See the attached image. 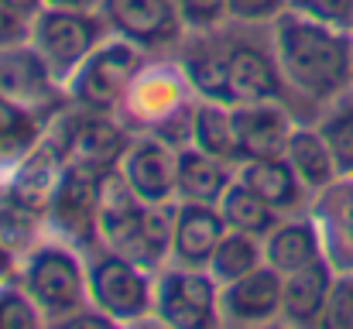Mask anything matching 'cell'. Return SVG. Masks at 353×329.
Wrapping results in <instances>:
<instances>
[{
	"label": "cell",
	"instance_id": "cell-2",
	"mask_svg": "<svg viewBox=\"0 0 353 329\" xmlns=\"http://www.w3.org/2000/svg\"><path fill=\"white\" fill-rule=\"evenodd\" d=\"M185 79L213 103L220 107H240V103H268L281 97V69L278 59L268 52L247 45V41H230V45H210L196 48L182 62Z\"/></svg>",
	"mask_w": 353,
	"mask_h": 329
},
{
	"label": "cell",
	"instance_id": "cell-33",
	"mask_svg": "<svg viewBox=\"0 0 353 329\" xmlns=\"http://www.w3.org/2000/svg\"><path fill=\"white\" fill-rule=\"evenodd\" d=\"M10 10H17L21 17H34L38 10H45V0H3Z\"/></svg>",
	"mask_w": 353,
	"mask_h": 329
},
{
	"label": "cell",
	"instance_id": "cell-4",
	"mask_svg": "<svg viewBox=\"0 0 353 329\" xmlns=\"http://www.w3.org/2000/svg\"><path fill=\"white\" fill-rule=\"evenodd\" d=\"M100 21L90 10L45 7L31 21V45L48 66L52 79H69L100 45Z\"/></svg>",
	"mask_w": 353,
	"mask_h": 329
},
{
	"label": "cell",
	"instance_id": "cell-6",
	"mask_svg": "<svg viewBox=\"0 0 353 329\" xmlns=\"http://www.w3.org/2000/svg\"><path fill=\"white\" fill-rule=\"evenodd\" d=\"M148 268L134 264L130 257L114 254L90 268V295L100 312H107L114 323H134L154 306L151 281L144 275Z\"/></svg>",
	"mask_w": 353,
	"mask_h": 329
},
{
	"label": "cell",
	"instance_id": "cell-25",
	"mask_svg": "<svg viewBox=\"0 0 353 329\" xmlns=\"http://www.w3.org/2000/svg\"><path fill=\"white\" fill-rule=\"evenodd\" d=\"M319 134L326 137L336 172L353 175V93H343L336 100V107L326 113V120L319 123Z\"/></svg>",
	"mask_w": 353,
	"mask_h": 329
},
{
	"label": "cell",
	"instance_id": "cell-13",
	"mask_svg": "<svg viewBox=\"0 0 353 329\" xmlns=\"http://www.w3.org/2000/svg\"><path fill=\"white\" fill-rule=\"evenodd\" d=\"M316 226L336 271H353V175H340L316 199Z\"/></svg>",
	"mask_w": 353,
	"mask_h": 329
},
{
	"label": "cell",
	"instance_id": "cell-26",
	"mask_svg": "<svg viewBox=\"0 0 353 329\" xmlns=\"http://www.w3.org/2000/svg\"><path fill=\"white\" fill-rule=\"evenodd\" d=\"M38 123L24 107H17L7 93H0V151H21L34 144Z\"/></svg>",
	"mask_w": 353,
	"mask_h": 329
},
{
	"label": "cell",
	"instance_id": "cell-22",
	"mask_svg": "<svg viewBox=\"0 0 353 329\" xmlns=\"http://www.w3.org/2000/svg\"><path fill=\"white\" fill-rule=\"evenodd\" d=\"M192 141L199 151L234 165V161H243L240 154V141H236V130H234V117L230 110H220V103H206L192 113V127H189Z\"/></svg>",
	"mask_w": 353,
	"mask_h": 329
},
{
	"label": "cell",
	"instance_id": "cell-23",
	"mask_svg": "<svg viewBox=\"0 0 353 329\" xmlns=\"http://www.w3.org/2000/svg\"><path fill=\"white\" fill-rule=\"evenodd\" d=\"M220 213H223L230 230H243V233H254V237H264L278 226V210L271 203H264L254 189H247L240 179L230 182V189L223 192Z\"/></svg>",
	"mask_w": 353,
	"mask_h": 329
},
{
	"label": "cell",
	"instance_id": "cell-28",
	"mask_svg": "<svg viewBox=\"0 0 353 329\" xmlns=\"http://www.w3.org/2000/svg\"><path fill=\"white\" fill-rule=\"evenodd\" d=\"M41 323L38 302H31L21 292H0V329H31Z\"/></svg>",
	"mask_w": 353,
	"mask_h": 329
},
{
	"label": "cell",
	"instance_id": "cell-24",
	"mask_svg": "<svg viewBox=\"0 0 353 329\" xmlns=\"http://www.w3.org/2000/svg\"><path fill=\"white\" fill-rule=\"evenodd\" d=\"M261 264H264V247L257 243V237L243 233V230H230V233H223V240L216 243V250L210 257V275L220 285H230L236 278L257 271Z\"/></svg>",
	"mask_w": 353,
	"mask_h": 329
},
{
	"label": "cell",
	"instance_id": "cell-11",
	"mask_svg": "<svg viewBox=\"0 0 353 329\" xmlns=\"http://www.w3.org/2000/svg\"><path fill=\"white\" fill-rule=\"evenodd\" d=\"M120 175L134 189L137 199L161 206L175 192V154L168 151L165 141H154V137L134 141L123 151V172Z\"/></svg>",
	"mask_w": 353,
	"mask_h": 329
},
{
	"label": "cell",
	"instance_id": "cell-12",
	"mask_svg": "<svg viewBox=\"0 0 353 329\" xmlns=\"http://www.w3.org/2000/svg\"><path fill=\"white\" fill-rule=\"evenodd\" d=\"M281 271L261 264L257 271L223 285L220 312L230 323H268L281 312Z\"/></svg>",
	"mask_w": 353,
	"mask_h": 329
},
{
	"label": "cell",
	"instance_id": "cell-20",
	"mask_svg": "<svg viewBox=\"0 0 353 329\" xmlns=\"http://www.w3.org/2000/svg\"><path fill=\"white\" fill-rule=\"evenodd\" d=\"M285 158L295 168V175L302 179V186L312 189V192H323L326 186H333L340 179L336 161H333V151H330V144H326V137L319 130L295 127L292 137H288Z\"/></svg>",
	"mask_w": 353,
	"mask_h": 329
},
{
	"label": "cell",
	"instance_id": "cell-32",
	"mask_svg": "<svg viewBox=\"0 0 353 329\" xmlns=\"http://www.w3.org/2000/svg\"><path fill=\"white\" fill-rule=\"evenodd\" d=\"M31 38V28H28V17H21L17 10H10L3 0H0V48H17L21 41Z\"/></svg>",
	"mask_w": 353,
	"mask_h": 329
},
{
	"label": "cell",
	"instance_id": "cell-9",
	"mask_svg": "<svg viewBox=\"0 0 353 329\" xmlns=\"http://www.w3.org/2000/svg\"><path fill=\"white\" fill-rule=\"evenodd\" d=\"M216 278L192 271H168L154 292V312L168 326H216L220 323V295Z\"/></svg>",
	"mask_w": 353,
	"mask_h": 329
},
{
	"label": "cell",
	"instance_id": "cell-16",
	"mask_svg": "<svg viewBox=\"0 0 353 329\" xmlns=\"http://www.w3.org/2000/svg\"><path fill=\"white\" fill-rule=\"evenodd\" d=\"M281 278H285L281 281V316L288 323H299V326H319L333 278H336L330 257L312 261V264H305L292 275H281Z\"/></svg>",
	"mask_w": 353,
	"mask_h": 329
},
{
	"label": "cell",
	"instance_id": "cell-19",
	"mask_svg": "<svg viewBox=\"0 0 353 329\" xmlns=\"http://www.w3.org/2000/svg\"><path fill=\"white\" fill-rule=\"evenodd\" d=\"M240 182L254 189L264 203L274 210H292L302 199V179L288 165V158H243L240 161Z\"/></svg>",
	"mask_w": 353,
	"mask_h": 329
},
{
	"label": "cell",
	"instance_id": "cell-5",
	"mask_svg": "<svg viewBox=\"0 0 353 329\" xmlns=\"http://www.w3.org/2000/svg\"><path fill=\"white\" fill-rule=\"evenodd\" d=\"M141 69H144L141 45L127 38L100 45L72 72V100L90 110H117Z\"/></svg>",
	"mask_w": 353,
	"mask_h": 329
},
{
	"label": "cell",
	"instance_id": "cell-31",
	"mask_svg": "<svg viewBox=\"0 0 353 329\" xmlns=\"http://www.w3.org/2000/svg\"><path fill=\"white\" fill-rule=\"evenodd\" d=\"M227 10L234 21L257 24V21H274L288 10V0H227Z\"/></svg>",
	"mask_w": 353,
	"mask_h": 329
},
{
	"label": "cell",
	"instance_id": "cell-34",
	"mask_svg": "<svg viewBox=\"0 0 353 329\" xmlns=\"http://www.w3.org/2000/svg\"><path fill=\"white\" fill-rule=\"evenodd\" d=\"M103 0H45V7H65V10H93Z\"/></svg>",
	"mask_w": 353,
	"mask_h": 329
},
{
	"label": "cell",
	"instance_id": "cell-21",
	"mask_svg": "<svg viewBox=\"0 0 353 329\" xmlns=\"http://www.w3.org/2000/svg\"><path fill=\"white\" fill-rule=\"evenodd\" d=\"M123 103L141 110V117L148 123H165L175 110L182 107V90H179V76L168 72V69H158V72H148L130 83Z\"/></svg>",
	"mask_w": 353,
	"mask_h": 329
},
{
	"label": "cell",
	"instance_id": "cell-10",
	"mask_svg": "<svg viewBox=\"0 0 353 329\" xmlns=\"http://www.w3.org/2000/svg\"><path fill=\"white\" fill-rule=\"evenodd\" d=\"M103 17L120 38L141 48H161L185 28L175 0H103Z\"/></svg>",
	"mask_w": 353,
	"mask_h": 329
},
{
	"label": "cell",
	"instance_id": "cell-30",
	"mask_svg": "<svg viewBox=\"0 0 353 329\" xmlns=\"http://www.w3.org/2000/svg\"><path fill=\"white\" fill-rule=\"evenodd\" d=\"M288 10H299V14H309L316 21L353 31V0H288Z\"/></svg>",
	"mask_w": 353,
	"mask_h": 329
},
{
	"label": "cell",
	"instance_id": "cell-17",
	"mask_svg": "<svg viewBox=\"0 0 353 329\" xmlns=\"http://www.w3.org/2000/svg\"><path fill=\"white\" fill-rule=\"evenodd\" d=\"M227 189H230L227 161H220V158H213L199 148H185V151L175 154V192L185 203L220 206Z\"/></svg>",
	"mask_w": 353,
	"mask_h": 329
},
{
	"label": "cell",
	"instance_id": "cell-3",
	"mask_svg": "<svg viewBox=\"0 0 353 329\" xmlns=\"http://www.w3.org/2000/svg\"><path fill=\"white\" fill-rule=\"evenodd\" d=\"M97 233L114 247V254L130 257L141 268H158L172 250L175 210H168L165 203L151 206L137 199L123 175H107L100 192Z\"/></svg>",
	"mask_w": 353,
	"mask_h": 329
},
{
	"label": "cell",
	"instance_id": "cell-8",
	"mask_svg": "<svg viewBox=\"0 0 353 329\" xmlns=\"http://www.w3.org/2000/svg\"><path fill=\"white\" fill-rule=\"evenodd\" d=\"M103 179H107V165H97V161H86V158H72L65 165V172L59 175V186L52 192L55 223L69 237H76L83 243L97 233Z\"/></svg>",
	"mask_w": 353,
	"mask_h": 329
},
{
	"label": "cell",
	"instance_id": "cell-14",
	"mask_svg": "<svg viewBox=\"0 0 353 329\" xmlns=\"http://www.w3.org/2000/svg\"><path fill=\"white\" fill-rule=\"evenodd\" d=\"M230 117H234V130L243 158H285V148L295 127L288 123L285 110L274 107V100L240 103L230 110Z\"/></svg>",
	"mask_w": 353,
	"mask_h": 329
},
{
	"label": "cell",
	"instance_id": "cell-29",
	"mask_svg": "<svg viewBox=\"0 0 353 329\" xmlns=\"http://www.w3.org/2000/svg\"><path fill=\"white\" fill-rule=\"evenodd\" d=\"M175 7H179L182 24L192 28V31H210L223 17H230L227 0H175Z\"/></svg>",
	"mask_w": 353,
	"mask_h": 329
},
{
	"label": "cell",
	"instance_id": "cell-27",
	"mask_svg": "<svg viewBox=\"0 0 353 329\" xmlns=\"http://www.w3.org/2000/svg\"><path fill=\"white\" fill-rule=\"evenodd\" d=\"M319 326H343L353 329V271H336L326 309H323V323Z\"/></svg>",
	"mask_w": 353,
	"mask_h": 329
},
{
	"label": "cell",
	"instance_id": "cell-18",
	"mask_svg": "<svg viewBox=\"0 0 353 329\" xmlns=\"http://www.w3.org/2000/svg\"><path fill=\"white\" fill-rule=\"evenodd\" d=\"M326 247H323V233L316 226V219H295V223H281L268 233L264 243V264H271L281 275H292L312 261H323Z\"/></svg>",
	"mask_w": 353,
	"mask_h": 329
},
{
	"label": "cell",
	"instance_id": "cell-1",
	"mask_svg": "<svg viewBox=\"0 0 353 329\" xmlns=\"http://www.w3.org/2000/svg\"><path fill=\"white\" fill-rule=\"evenodd\" d=\"M274 59L285 83L312 103L340 100L353 90V31L299 10L274 17Z\"/></svg>",
	"mask_w": 353,
	"mask_h": 329
},
{
	"label": "cell",
	"instance_id": "cell-7",
	"mask_svg": "<svg viewBox=\"0 0 353 329\" xmlns=\"http://www.w3.org/2000/svg\"><path fill=\"white\" fill-rule=\"evenodd\" d=\"M83 268L69 250L45 247L28 264V295L38 302V309L52 319H69L83 309Z\"/></svg>",
	"mask_w": 353,
	"mask_h": 329
},
{
	"label": "cell",
	"instance_id": "cell-15",
	"mask_svg": "<svg viewBox=\"0 0 353 329\" xmlns=\"http://www.w3.org/2000/svg\"><path fill=\"white\" fill-rule=\"evenodd\" d=\"M227 233V219L210 203H185L175 210V233L172 250L185 268H206L216 243Z\"/></svg>",
	"mask_w": 353,
	"mask_h": 329
}]
</instances>
